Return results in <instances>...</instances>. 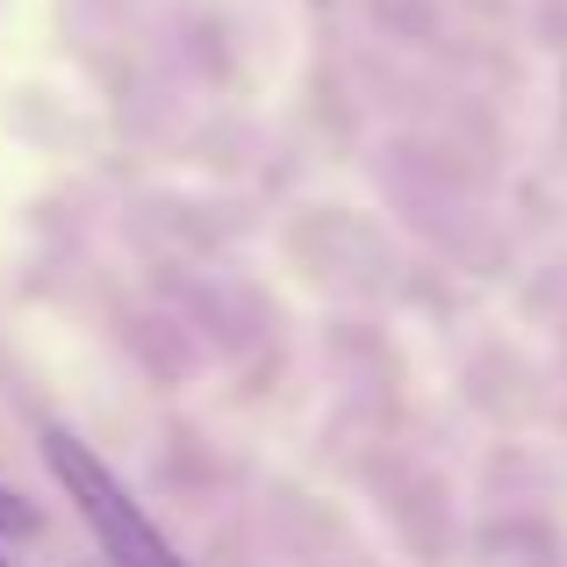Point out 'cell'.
Wrapping results in <instances>:
<instances>
[{
	"label": "cell",
	"mask_w": 567,
	"mask_h": 567,
	"mask_svg": "<svg viewBox=\"0 0 567 567\" xmlns=\"http://www.w3.org/2000/svg\"><path fill=\"white\" fill-rule=\"evenodd\" d=\"M43 460H51V474L65 482V503L80 511V525L101 539V554H109L115 567H187L166 546V532L137 511V496H130V488L115 482L72 431H43Z\"/></svg>",
	"instance_id": "obj_1"
},
{
	"label": "cell",
	"mask_w": 567,
	"mask_h": 567,
	"mask_svg": "<svg viewBox=\"0 0 567 567\" xmlns=\"http://www.w3.org/2000/svg\"><path fill=\"white\" fill-rule=\"evenodd\" d=\"M0 532L29 539V532H37V511H22V496H0Z\"/></svg>",
	"instance_id": "obj_2"
},
{
	"label": "cell",
	"mask_w": 567,
	"mask_h": 567,
	"mask_svg": "<svg viewBox=\"0 0 567 567\" xmlns=\"http://www.w3.org/2000/svg\"><path fill=\"white\" fill-rule=\"evenodd\" d=\"M0 567H8V560H0Z\"/></svg>",
	"instance_id": "obj_3"
}]
</instances>
